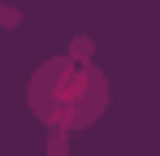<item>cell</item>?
I'll return each mask as SVG.
<instances>
[{"mask_svg": "<svg viewBox=\"0 0 160 156\" xmlns=\"http://www.w3.org/2000/svg\"><path fill=\"white\" fill-rule=\"evenodd\" d=\"M108 100H112L108 74L95 61H69L65 52L39 61L35 74L26 78V108L43 130L65 134L91 130L108 113Z\"/></svg>", "mask_w": 160, "mask_h": 156, "instance_id": "1", "label": "cell"}, {"mask_svg": "<svg viewBox=\"0 0 160 156\" xmlns=\"http://www.w3.org/2000/svg\"><path fill=\"white\" fill-rule=\"evenodd\" d=\"M65 56H69V61H95V39H91V35H74Z\"/></svg>", "mask_w": 160, "mask_h": 156, "instance_id": "2", "label": "cell"}, {"mask_svg": "<svg viewBox=\"0 0 160 156\" xmlns=\"http://www.w3.org/2000/svg\"><path fill=\"white\" fill-rule=\"evenodd\" d=\"M43 156H69V134L65 130H48V148Z\"/></svg>", "mask_w": 160, "mask_h": 156, "instance_id": "3", "label": "cell"}, {"mask_svg": "<svg viewBox=\"0 0 160 156\" xmlns=\"http://www.w3.org/2000/svg\"><path fill=\"white\" fill-rule=\"evenodd\" d=\"M18 26H22V9H13V4L0 0V30H18Z\"/></svg>", "mask_w": 160, "mask_h": 156, "instance_id": "4", "label": "cell"}]
</instances>
